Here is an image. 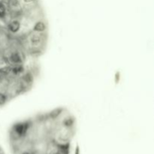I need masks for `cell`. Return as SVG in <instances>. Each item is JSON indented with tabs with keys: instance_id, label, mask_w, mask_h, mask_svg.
Instances as JSON below:
<instances>
[{
	"instance_id": "6da1fadb",
	"label": "cell",
	"mask_w": 154,
	"mask_h": 154,
	"mask_svg": "<svg viewBox=\"0 0 154 154\" xmlns=\"http://www.w3.org/2000/svg\"><path fill=\"white\" fill-rule=\"evenodd\" d=\"M77 132V119L60 106L13 123L9 143L13 154H70Z\"/></svg>"
},
{
	"instance_id": "3957f363",
	"label": "cell",
	"mask_w": 154,
	"mask_h": 154,
	"mask_svg": "<svg viewBox=\"0 0 154 154\" xmlns=\"http://www.w3.org/2000/svg\"><path fill=\"white\" fill-rule=\"evenodd\" d=\"M1 1H2V0H0V2H1Z\"/></svg>"
},
{
	"instance_id": "7a4b0ae2",
	"label": "cell",
	"mask_w": 154,
	"mask_h": 154,
	"mask_svg": "<svg viewBox=\"0 0 154 154\" xmlns=\"http://www.w3.org/2000/svg\"><path fill=\"white\" fill-rule=\"evenodd\" d=\"M0 20L30 58L38 59L46 53L50 27L41 0H2Z\"/></svg>"
}]
</instances>
